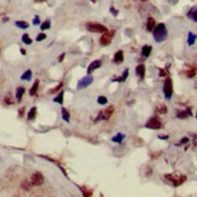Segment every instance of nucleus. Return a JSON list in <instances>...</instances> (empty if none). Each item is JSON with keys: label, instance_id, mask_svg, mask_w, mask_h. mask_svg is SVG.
<instances>
[{"label": "nucleus", "instance_id": "nucleus-1", "mask_svg": "<svg viewBox=\"0 0 197 197\" xmlns=\"http://www.w3.org/2000/svg\"><path fill=\"white\" fill-rule=\"evenodd\" d=\"M154 39L156 42H162L167 39V35H168V32H167V28H166V24L164 23H158L157 25H155L154 30Z\"/></svg>", "mask_w": 197, "mask_h": 197}, {"label": "nucleus", "instance_id": "nucleus-2", "mask_svg": "<svg viewBox=\"0 0 197 197\" xmlns=\"http://www.w3.org/2000/svg\"><path fill=\"white\" fill-rule=\"evenodd\" d=\"M164 179L167 180L169 184H172L173 186H179V185H181L183 183H185V181H186V177L185 175L177 174V173L164 175Z\"/></svg>", "mask_w": 197, "mask_h": 197}, {"label": "nucleus", "instance_id": "nucleus-3", "mask_svg": "<svg viewBox=\"0 0 197 197\" xmlns=\"http://www.w3.org/2000/svg\"><path fill=\"white\" fill-rule=\"evenodd\" d=\"M86 28L88 32H92V33H105L108 32V29L105 25L100 24V23H92V22H88L86 24Z\"/></svg>", "mask_w": 197, "mask_h": 197}, {"label": "nucleus", "instance_id": "nucleus-4", "mask_svg": "<svg viewBox=\"0 0 197 197\" xmlns=\"http://www.w3.org/2000/svg\"><path fill=\"white\" fill-rule=\"evenodd\" d=\"M163 93H164L166 99H171L172 96H173V84H172V80L169 78H167V79H166V81H164Z\"/></svg>", "mask_w": 197, "mask_h": 197}, {"label": "nucleus", "instance_id": "nucleus-5", "mask_svg": "<svg viewBox=\"0 0 197 197\" xmlns=\"http://www.w3.org/2000/svg\"><path fill=\"white\" fill-rule=\"evenodd\" d=\"M114 107L113 105H110V107H108L105 110H103V111H100L99 113V116L97 117V120L96 121H99V120H109L110 117H111V115L114 114Z\"/></svg>", "mask_w": 197, "mask_h": 197}, {"label": "nucleus", "instance_id": "nucleus-6", "mask_svg": "<svg viewBox=\"0 0 197 197\" xmlns=\"http://www.w3.org/2000/svg\"><path fill=\"white\" fill-rule=\"evenodd\" d=\"M145 127L151 128V129H160V128H162V122H161L158 118H156V117H151L146 122Z\"/></svg>", "mask_w": 197, "mask_h": 197}, {"label": "nucleus", "instance_id": "nucleus-7", "mask_svg": "<svg viewBox=\"0 0 197 197\" xmlns=\"http://www.w3.org/2000/svg\"><path fill=\"white\" fill-rule=\"evenodd\" d=\"M92 82H93V78L89 76V75H86V76H84L82 79L79 80V82H78V89L86 88V87H88Z\"/></svg>", "mask_w": 197, "mask_h": 197}, {"label": "nucleus", "instance_id": "nucleus-8", "mask_svg": "<svg viewBox=\"0 0 197 197\" xmlns=\"http://www.w3.org/2000/svg\"><path fill=\"white\" fill-rule=\"evenodd\" d=\"M111 40H113V33L105 32V33H103V35L100 38V44L103 46H108V45H110Z\"/></svg>", "mask_w": 197, "mask_h": 197}, {"label": "nucleus", "instance_id": "nucleus-9", "mask_svg": "<svg viewBox=\"0 0 197 197\" xmlns=\"http://www.w3.org/2000/svg\"><path fill=\"white\" fill-rule=\"evenodd\" d=\"M42 183H44V177H42L41 173L36 172V173H34V174L32 175V184H33V185L39 186V185H41Z\"/></svg>", "mask_w": 197, "mask_h": 197}, {"label": "nucleus", "instance_id": "nucleus-10", "mask_svg": "<svg viewBox=\"0 0 197 197\" xmlns=\"http://www.w3.org/2000/svg\"><path fill=\"white\" fill-rule=\"evenodd\" d=\"M100 67H102V60L96 59V60H93V62L88 65V68H87V73H88V74H91L92 71L97 70V69H98V68H100Z\"/></svg>", "mask_w": 197, "mask_h": 197}, {"label": "nucleus", "instance_id": "nucleus-11", "mask_svg": "<svg viewBox=\"0 0 197 197\" xmlns=\"http://www.w3.org/2000/svg\"><path fill=\"white\" fill-rule=\"evenodd\" d=\"M122 60H124V52L122 51H117L115 53V56H114V63L120 64Z\"/></svg>", "mask_w": 197, "mask_h": 197}, {"label": "nucleus", "instance_id": "nucleus-12", "mask_svg": "<svg viewBox=\"0 0 197 197\" xmlns=\"http://www.w3.org/2000/svg\"><path fill=\"white\" fill-rule=\"evenodd\" d=\"M135 73H137V75L139 78H144V75H145V65L144 64H139L137 68H135Z\"/></svg>", "mask_w": 197, "mask_h": 197}, {"label": "nucleus", "instance_id": "nucleus-13", "mask_svg": "<svg viewBox=\"0 0 197 197\" xmlns=\"http://www.w3.org/2000/svg\"><path fill=\"white\" fill-rule=\"evenodd\" d=\"M155 20L153 17H149L148 18V22H146V29H148V32H153L154 28H155Z\"/></svg>", "mask_w": 197, "mask_h": 197}, {"label": "nucleus", "instance_id": "nucleus-14", "mask_svg": "<svg viewBox=\"0 0 197 197\" xmlns=\"http://www.w3.org/2000/svg\"><path fill=\"white\" fill-rule=\"evenodd\" d=\"M151 50H153V47L150 46V45H145V46H143V49H142V55H143V57H149L150 56V53H151Z\"/></svg>", "mask_w": 197, "mask_h": 197}, {"label": "nucleus", "instance_id": "nucleus-15", "mask_svg": "<svg viewBox=\"0 0 197 197\" xmlns=\"http://www.w3.org/2000/svg\"><path fill=\"white\" fill-rule=\"evenodd\" d=\"M188 16H189V18H191L193 22H197V7L191 9V10L189 11V13H188Z\"/></svg>", "mask_w": 197, "mask_h": 197}, {"label": "nucleus", "instance_id": "nucleus-16", "mask_svg": "<svg viewBox=\"0 0 197 197\" xmlns=\"http://www.w3.org/2000/svg\"><path fill=\"white\" fill-rule=\"evenodd\" d=\"M196 74H197V68H191V69H189L188 71H184V75L186 78H189V79H191V78H193V76H196Z\"/></svg>", "mask_w": 197, "mask_h": 197}, {"label": "nucleus", "instance_id": "nucleus-17", "mask_svg": "<svg viewBox=\"0 0 197 197\" xmlns=\"http://www.w3.org/2000/svg\"><path fill=\"white\" fill-rule=\"evenodd\" d=\"M196 39H197V35L190 32L189 35H188V45L189 46H192V45L195 44V41H196Z\"/></svg>", "mask_w": 197, "mask_h": 197}, {"label": "nucleus", "instance_id": "nucleus-18", "mask_svg": "<svg viewBox=\"0 0 197 197\" xmlns=\"http://www.w3.org/2000/svg\"><path fill=\"white\" fill-rule=\"evenodd\" d=\"M179 118H186L189 116H191V109H186L185 111H179L177 115Z\"/></svg>", "mask_w": 197, "mask_h": 197}, {"label": "nucleus", "instance_id": "nucleus-19", "mask_svg": "<svg viewBox=\"0 0 197 197\" xmlns=\"http://www.w3.org/2000/svg\"><path fill=\"white\" fill-rule=\"evenodd\" d=\"M125 137H126V135L125 134H122V133H117L116 135H115V137H113V142L114 143H122V140L125 139Z\"/></svg>", "mask_w": 197, "mask_h": 197}, {"label": "nucleus", "instance_id": "nucleus-20", "mask_svg": "<svg viewBox=\"0 0 197 197\" xmlns=\"http://www.w3.org/2000/svg\"><path fill=\"white\" fill-rule=\"evenodd\" d=\"M24 92H25V88H24V87H18V88H17V91H16V98H17L18 102H21V99H22Z\"/></svg>", "mask_w": 197, "mask_h": 197}, {"label": "nucleus", "instance_id": "nucleus-21", "mask_svg": "<svg viewBox=\"0 0 197 197\" xmlns=\"http://www.w3.org/2000/svg\"><path fill=\"white\" fill-rule=\"evenodd\" d=\"M62 117H63V120L65 121V122H69L70 121V115H69V113L65 108H62Z\"/></svg>", "mask_w": 197, "mask_h": 197}, {"label": "nucleus", "instance_id": "nucleus-22", "mask_svg": "<svg viewBox=\"0 0 197 197\" xmlns=\"http://www.w3.org/2000/svg\"><path fill=\"white\" fill-rule=\"evenodd\" d=\"M80 189H81L82 193H84L85 196H87V197H89V196H92V195H93V193H92L93 191L91 190V189H88V188H86V186H81Z\"/></svg>", "mask_w": 197, "mask_h": 197}, {"label": "nucleus", "instance_id": "nucleus-23", "mask_svg": "<svg viewBox=\"0 0 197 197\" xmlns=\"http://www.w3.org/2000/svg\"><path fill=\"white\" fill-rule=\"evenodd\" d=\"M63 96H64V91H62L56 98H53V102L55 103H59V104H63Z\"/></svg>", "mask_w": 197, "mask_h": 197}, {"label": "nucleus", "instance_id": "nucleus-24", "mask_svg": "<svg viewBox=\"0 0 197 197\" xmlns=\"http://www.w3.org/2000/svg\"><path fill=\"white\" fill-rule=\"evenodd\" d=\"M38 88H39V81L36 80L35 81V84L33 85V87L30 88V91H29V93H30V96H34L35 93H36V91H38Z\"/></svg>", "mask_w": 197, "mask_h": 197}, {"label": "nucleus", "instance_id": "nucleus-25", "mask_svg": "<svg viewBox=\"0 0 197 197\" xmlns=\"http://www.w3.org/2000/svg\"><path fill=\"white\" fill-rule=\"evenodd\" d=\"M21 79L22 80H30V79H32V70H27L21 76Z\"/></svg>", "mask_w": 197, "mask_h": 197}, {"label": "nucleus", "instance_id": "nucleus-26", "mask_svg": "<svg viewBox=\"0 0 197 197\" xmlns=\"http://www.w3.org/2000/svg\"><path fill=\"white\" fill-rule=\"evenodd\" d=\"M32 185H33L32 183H29V181L25 180V181H23V183H22V189L25 190V191H29L30 189H32Z\"/></svg>", "mask_w": 197, "mask_h": 197}, {"label": "nucleus", "instance_id": "nucleus-27", "mask_svg": "<svg viewBox=\"0 0 197 197\" xmlns=\"http://www.w3.org/2000/svg\"><path fill=\"white\" fill-rule=\"evenodd\" d=\"M35 115H36V108H32L29 111V114H28V120H34Z\"/></svg>", "mask_w": 197, "mask_h": 197}, {"label": "nucleus", "instance_id": "nucleus-28", "mask_svg": "<svg viewBox=\"0 0 197 197\" xmlns=\"http://www.w3.org/2000/svg\"><path fill=\"white\" fill-rule=\"evenodd\" d=\"M16 25H17L18 28H21V29H27V28L29 27V24H28L27 22H23V21H17V22H16Z\"/></svg>", "mask_w": 197, "mask_h": 197}, {"label": "nucleus", "instance_id": "nucleus-29", "mask_svg": "<svg viewBox=\"0 0 197 197\" xmlns=\"http://www.w3.org/2000/svg\"><path fill=\"white\" fill-rule=\"evenodd\" d=\"M127 76H128V69H126L125 71H124V74H122V76L121 78H118V79H115V81H120V82H124L126 79H127Z\"/></svg>", "mask_w": 197, "mask_h": 197}, {"label": "nucleus", "instance_id": "nucleus-30", "mask_svg": "<svg viewBox=\"0 0 197 197\" xmlns=\"http://www.w3.org/2000/svg\"><path fill=\"white\" fill-rule=\"evenodd\" d=\"M22 41H23L25 45H30V44L33 42V41H32V39L29 38V35H28V34H24V35L22 36Z\"/></svg>", "mask_w": 197, "mask_h": 197}, {"label": "nucleus", "instance_id": "nucleus-31", "mask_svg": "<svg viewBox=\"0 0 197 197\" xmlns=\"http://www.w3.org/2000/svg\"><path fill=\"white\" fill-rule=\"evenodd\" d=\"M40 28H41V30H45V29H50L51 28V22L47 20V21H45L41 25H40Z\"/></svg>", "mask_w": 197, "mask_h": 197}, {"label": "nucleus", "instance_id": "nucleus-32", "mask_svg": "<svg viewBox=\"0 0 197 197\" xmlns=\"http://www.w3.org/2000/svg\"><path fill=\"white\" fill-rule=\"evenodd\" d=\"M97 102H98V104H100V105H105V104L108 103V99H107V97H104V96H100V97H98Z\"/></svg>", "mask_w": 197, "mask_h": 197}, {"label": "nucleus", "instance_id": "nucleus-33", "mask_svg": "<svg viewBox=\"0 0 197 197\" xmlns=\"http://www.w3.org/2000/svg\"><path fill=\"white\" fill-rule=\"evenodd\" d=\"M157 113H160V114H166V113H167V108H166V105H163V104L158 105V107H157Z\"/></svg>", "mask_w": 197, "mask_h": 197}, {"label": "nucleus", "instance_id": "nucleus-34", "mask_svg": "<svg viewBox=\"0 0 197 197\" xmlns=\"http://www.w3.org/2000/svg\"><path fill=\"white\" fill-rule=\"evenodd\" d=\"M45 38H46V35H45V34H44V33H41V34H39V35H38V38H36V40H38V41H42V40H44V39H45Z\"/></svg>", "mask_w": 197, "mask_h": 197}, {"label": "nucleus", "instance_id": "nucleus-35", "mask_svg": "<svg viewBox=\"0 0 197 197\" xmlns=\"http://www.w3.org/2000/svg\"><path fill=\"white\" fill-rule=\"evenodd\" d=\"M166 75H167L166 70H164V69H161V70H160V76H161V78H164Z\"/></svg>", "mask_w": 197, "mask_h": 197}, {"label": "nucleus", "instance_id": "nucleus-36", "mask_svg": "<svg viewBox=\"0 0 197 197\" xmlns=\"http://www.w3.org/2000/svg\"><path fill=\"white\" fill-rule=\"evenodd\" d=\"M33 23H34V24H35V25H36V24H39V23H40V20H39V17H38V16H36V17H35V18H34V20H33Z\"/></svg>", "mask_w": 197, "mask_h": 197}, {"label": "nucleus", "instance_id": "nucleus-37", "mask_svg": "<svg viewBox=\"0 0 197 197\" xmlns=\"http://www.w3.org/2000/svg\"><path fill=\"white\" fill-rule=\"evenodd\" d=\"M110 12L114 15V16H117V13H118V12H117V11H116L114 7H111V9H110Z\"/></svg>", "mask_w": 197, "mask_h": 197}, {"label": "nucleus", "instance_id": "nucleus-38", "mask_svg": "<svg viewBox=\"0 0 197 197\" xmlns=\"http://www.w3.org/2000/svg\"><path fill=\"white\" fill-rule=\"evenodd\" d=\"M62 86H63V85H62V84H60V85H58V87H56V88H55V89H52V91H51V93H53V92H56V91H58V89H59V88H62Z\"/></svg>", "mask_w": 197, "mask_h": 197}, {"label": "nucleus", "instance_id": "nucleus-39", "mask_svg": "<svg viewBox=\"0 0 197 197\" xmlns=\"http://www.w3.org/2000/svg\"><path fill=\"white\" fill-rule=\"evenodd\" d=\"M5 102H6V103H7V104H11V103H12V100H11V99H10V95H9V96H7V97H6V98H5Z\"/></svg>", "mask_w": 197, "mask_h": 197}, {"label": "nucleus", "instance_id": "nucleus-40", "mask_svg": "<svg viewBox=\"0 0 197 197\" xmlns=\"http://www.w3.org/2000/svg\"><path fill=\"white\" fill-rule=\"evenodd\" d=\"M188 142H189V138H183V139H181V142H180V144H185Z\"/></svg>", "mask_w": 197, "mask_h": 197}, {"label": "nucleus", "instance_id": "nucleus-41", "mask_svg": "<svg viewBox=\"0 0 197 197\" xmlns=\"http://www.w3.org/2000/svg\"><path fill=\"white\" fill-rule=\"evenodd\" d=\"M160 139H168V135H158Z\"/></svg>", "mask_w": 197, "mask_h": 197}, {"label": "nucleus", "instance_id": "nucleus-42", "mask_svg": "<svg viewBox=\"0 0 197 197\" xmlns=\"http://www.w3.org/2000/svg\"><path fill=\"white\" fill-rule=\"evenodd\" d=\"M65 56L64 55H60V57H59V62H62V60H63V58H64Z\"/></svg>", "mask_w": 197, "mask_h": 197}, {"label": "nucleus", "instance_id": "nucleus-43", "mask_svg": "<svg viewBox=\"0 0 197 197\" xmlns=\"http://www.w3.org/2000/svg\"><path fill=\"white\" fill-rule=\"evenodd\" d=\"M42 1H45V0H35V3H42Z\"/></svg>", "mask_w": 197, "mask_h": 197}, {"label": "nucleus", "instance_id": "nucleus-44", "mask_svg": "<svg viewBox=\"0 0 197 197\" xmlns=\"http://www.w3.org/2000/svg\"><path fill=\"white\" fill-rule=\"evenodd\" d=\"M91 1H93V3H95V1H96V0H91Z\"/></svg>", "mask_w": 197, "mask_h": 197}, {"label": "nucleus", "instance_id": "nucleus-45", "mask_svg": "<svg viewBox=\"0 0 197 197\" xmlns=\"http://www.w3.org/2000/svg\"><path fill=\"white\" fill-rule=\"evenodd\" d=\"M196 117H197V115H196Z\"/></svg>", "mask_w": 197, "mask_h": 197}, {"label": "nucleus", "instance_id": "nucleus-46", "mask_svg": "<svg viewBox=\"0 0 197 197\" xmlns=\"http://www.w3.org/2000/svg\"><path fill=\"white\" fill-rule=\"evenodd\" d=\"M144 1H145V0H144Z\"/></svg>", "mask_w": 197, "mask_h": 197}]
</instances>
